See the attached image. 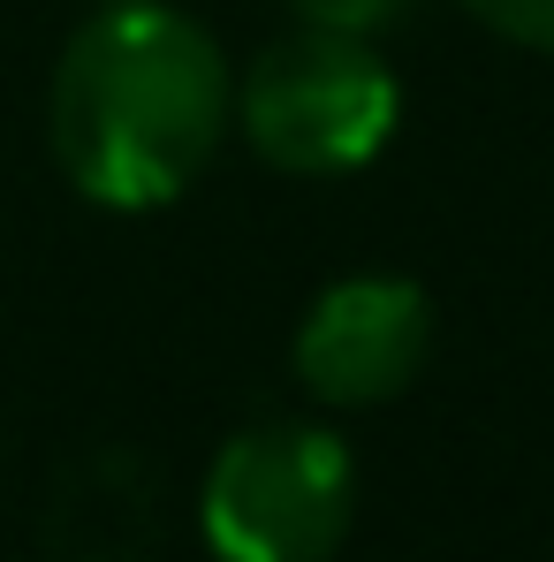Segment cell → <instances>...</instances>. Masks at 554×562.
<instances>
[{
	"label": "cell",
	"mask_w": 554,
	"mask_h": 562,
	"mask_svg": "<svg viewBox=\"0 0 554 562\" xmlns=\"http://www.w3.org/2000/svg\"><path fill=\"white\" fill-rule=\"evenodd\" d=\"M236 130V69L221 38L168 0L92 8L46 85V145L77 198L106 213L176 205Z\"/></svg>",
	"instance_id": "obj_1"
},
{
	"label": "cell",
	"mask_w": 554,
	"mask_h": 562,
	"mask_svg": "<svg viewBox=\"0 0 554 562\" xmlns=\"http://www.w3.org/2000/svg\"><path fill=\"white\" fill-rule=\"evenodd\" d=\"M403 122V85L372 38L289 23L236 69V130L274 176H358Z\"/></svg>",
	"instance_id": "obj_2"
},
{
	"label": "cell",
	"mask_w": 554,
	"mask_h": 562,
	"mask_svg": "<svg viewBox=\"0 0 554 562\" xmlns=\"http://www.w3.org/2000/svg\"><path fill=\"white\" fill-rule=\"evenodd\" d=\"M358 525V457L319 418H259L228 434L197 486L213 562H335Z\"/></svg>",
	"instance_id": "obj_3"
},
{
	"label": "cell",
	"mask_w": 554,
	"mask_h": 562,
	"mask_svg": "<svg viewBox=\"0 0 554 562\" xmlns=\"http://www.w3.org/2000/svg\"><path fill=\"white\" fill-rule=\"evenodd\" d=\"M433 358V296L410 274H335L296 319L289 366L327 411H380Z\"/></svg>",
	"instance_id": "obj_4"
},
{
	"label": "cell",
	"mask_w": 554,
	"mask_h": 562,
	"mask_svg": "<svg viewBox=\"0 0 554 562\" xmlns=\"http://www.w3.org/2000/svg\"><path fill=\"white\" fill-rule=\"evenodd\" d=\"M289 8V23H304V31H342V38H380V31H395L418 0H281Z\"/></svg>",
	"instance_id": "obj_5"
},
{
	"label": "cell",
	"mask_w": 554,
	"mask_h": 562,
	"mask_svg": "<svg viewBox=\"0 0 554 562\" xmlns=\"http://www.w3.org/2000/svg\"><path fill=\"white\" fill-rule=\"evenodd\" d=\"M471 23H486L494 38L509 46H532V54H554V0H456Z\"/></svg>",
	"instance_id": "obj_6"
},
{
	"label": "cell",
	"mask_w": 554,
	"mask_h": 562,
	"mask_svg": "<svg viewBox=\"0 0 554 562\" xmlns=\"http://www.w3.org/2000/svg\"><path fill=\"white\" fill-rule=\"evenodd\" d=\"M92 8H106V0H92Z\"/></svg>",
	"instance_id": "obj_7"
}]
</instances>
